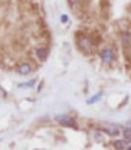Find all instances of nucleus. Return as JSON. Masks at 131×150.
Returning a JSON list of instances; mask_svg holds the SVG:
<instances>
[{"label":"nucleus","instance_id":"f03ea898","mask_svg":"<svg viewBox=\"0 0 131 150\" xmlns=\"http://www.w3.org/2000/svg\"><path fill=\"white\" fill-rule=\"evenodd\" d=\"M100 58L103 62H106V64H111V62L114 60V52H113V49L111 48H105L101 51L100 53Z\"/></svg>","mask_w":131,"mask_h":150},{"label":"nucleus","instance_id":"4468645a","mask_svg":"<svg viewBox=\"0 0 131 150\" xmlns=\"http://www.w3.org/2000/svg\"><path fill=\"white\" fill-rule=\"evenodd\" d=\"M61 22H63V23H66V22H68V16H66V15H63V16H61Z\"/></svg>","mask_w":131,"mask_h":150},{"label":"nucleus","instance_id":"6e6552de","mask_svg":"<svg viewBox=\"0 0 131 150\" xmlns=\"http://www.w3.org/2000/svg\"><path fill=\"white\" fill-rule=\"evenodd\" d=\"M68 5L70 6V8L72 11L76 12V13H77V12H80V10H81V3H80V0H68Z\"/></svg>","mask_w":131,"mask_h":150},{"label":"nucleus","instance_id":"f257e3e1","mask_svg":"<svg viewBox=\"0 0 131 150\" xmlns=\"http://www.w3.org/2000/svg\"><path fill=\"white\" fill-rule=\"evenodd\" d=\"M100 6V15L103 19H108L111 15V1L110 0H100L99 3Z\"/></svg>","mask_w":131,"mask_h":150},{"label":"nucleus","instance_id":"20e7f679","mask_svg":"<svg viewBox=\"0 0 131 150\" xmlns=\"http://www.w3.org/2000/svg\"><path fill=\"white\" fill-rule=\"evenodd\" d=\"M89 37H90V40H91V43L94 45V47L99 46V45L102 42V36H101V34H100L98 30L91 31V33L89 34Z\"/></svg>","mask_w":131,"mask_h":150},{"label":"nucleus","instance_id":"ddd939ff","mask_svg":"<svg viewBox=\"0 0 131 150\" xmlns=\"http://www.w3.org/2000/svg\"><path fill=\"white\" fill-rule=\"evenodd\" d=\"M35 84V79L30 81L29 83H25V84H19V88H24V86H33Z\"/></svg>","mask_w":131,"mask_h":150},{"label":"nucleus","instance_id":"f8f14e48","mask_svg":"<svg viewBox=\"0 0 131 150\" xmlns=\"http://www.w3.org/2000/svg\"><path fill=\"white\" fill-rule=\"evenodd\" d=\"M102 131H103V132H106V133H108L110 136H117L118 133H119L118 131H112V130L110 131V130H107V129H102Z\"/></svg>","mask_w":131,"mask_h":150},{"label":"nucleus","instance_id":"f3484780","mask_svg":"<svg viewBox=\"0 0 131 150\" xmlns=\"http://www.w3.org/2000/svg\"><path fill=\"white\" fill-rule=\"evenodd\" d=\"M129 150H131V146H130V148H129Z\"/></svg>","mask_w":131,"mask_h":150},{"label":"nucleus","instance_id":"0eeeda50","mask_svg":"<svg viewBox=\"0 0 131 150\" xmlns=\"http://www.w3.org/2000/svg\"><path fill=\"white\" fill-rule=\"evenodd\" d=\"M35 53H36V57H37L38 60H40V61H45L47 59V57H48V49L45 48V47H40V48L36 49Z\"/></svg>","mask_w":131,"mask_h":150},{"label":"nucleus","instance_id":"2eb2a0df","mask_svg":"<svg viewBox=\"0 0 131 150\" xmlns=\"http://www.w3.org/2000/svg\"><path fill=\"white\" fill-rule=\"evenodd\" d=\"M126 126H127L129 129H131V120H129V121L126 122Z\"/></svg>","mask_w":131,"mask_h":150},{"label":"nucleus","instance_id":"423d86ee","mask_svg":"<svg viewBox=\"0 0 131 150\" xmlns=\"http://www.w3.org/2000/svg\"><path fill=\"white\" fill-rule=\"evenodd\" d=\"M17 71L22 76H27V74H29L31 72V65L28 64V62H23V64H21L17 67Z\"/></svg>","mask_w":131,"mask_h":150},{"label":"nucleus","instance_id":"9b49d317","mask_svg":"<svg viewBox=\"0 0 131 150\" xmlns=\"http://www.w3.org/2000/svg\"><path fill=\"white\" fill-rule=\"evenodd\" d=\"M123 134H124V138H125V139L131 141V129H126V130H124Z\"/></svg>","mask_w":131,"mask_h":150},{"label":"nucleus","instance_id":"dca6fc26","mask_svg":"<svg viewBox=\"0 0 131 150\" xmlns=\"http://www.w3.org/2000/svg\"><path fill=\"white\" fill-rule=\"evenodd\" d=\"M129 51H130V53H131V45L129 46Z\"/></svg>","mask_w":131,"mask_h":150},{"label":"nucleus","instance_id":"39448f33","mask_svg":"<svg viewBox=\"0 0 131 150\" xmlns=\"http://www.w3.org/2000/svg\"><path fill=\"white\" fill-rule=\"evenodd\" d=\"M122 43L124 48L131 45V30L130 29H126L122 33Z\"/></svg>","mask_w":131,"mask_h":150},{"label":"nucleus","instance_id":"7ed1b4c3","mask_svg":"<svg viewBox=\"0 0 131 150\" xmlns=\"http://www.w3.org/2000/svg\"><path fill=\"white\" fill-rule=\"evenodd\" d=\"M56 120L58 122H60L61 125H64V126H70V127H76L75 125V120L68 115H57L56 117Z\"/></svg>","mask_w":131,"mask_h":150},{"label":"nucleus","instance_id":"9d476101","mask_svg":"<svg viewBox=\"0 0 131 150\" xmlns=\"http://www.w3.org/2000/svg\"><path fill=\"white\" fill-rule=\"evenodd\" d=\"M101 95H102L101 93H99V94H96V95H94L93 97H90V98L88 100V101H87V103H88V105H91V103H95V102L98 101V100H99V98L101 97Z\"/></svg>","mask_w":131,"mask_h":150},{"label":"nucleus","instance_id":"1a4fd4ad","mask_svg":"<svg viewBox=\"0 0 131 150\" xmlns=\"http://www.w3.org/2000/svg\"><path fill=\"white\" fill-rule=\"evenodd\" d=\"M113 145H114V148H115V149L122 150V149H124V148H125L126 143H125V141H115V142L113 143Z\"/></svg>","mask_w":131,"mask_h":150}]
</instances>
